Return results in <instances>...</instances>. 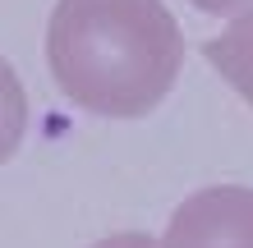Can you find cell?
<instances>
[{"label": "cell", "instance_id": "1", "mask_svg": "<svg viewBox=\"0 0 253 248\" xmlns=\"http://www.w3.org/2000/svg\"><path fill=\"white\" fill-rule=\"evenodd\" d=\"M46 65L87 115L138 120L180 78L184 37L161 0H55Z\"/></svg>", "mask_w": 253, "mask_h": 248}, {"label": "cell", "instance_id": "2", "mask_svg": "<svg viewBox=\"0 0 253 248\" xmlns=\"http://www.w3.org/2000/svg\"><path fill=\"white\" fill-rule=\"evenodd\" d=\"M161 248H253V188L212 184L175 207Z\"/></svg>", "mask_w": 253, "mask_h": 248}, {"label": "cell", "instance_id": "3", "mask_svg": "<svg viewBox=\"0 0 253 248\" xmlns=\"http://www.w3.org/2000/svg\"><path fill=\"white\" fill-rule=\"evenodd\" d=\"M203 55H207V65L253 106V9L240 14V19H235L226 33H216L212 41H203Z\"/></svg>", "mask_w": 253, "mask_h": 248}, {"label": "cell", "instance_id": "4", "mask_svg": "<svg viewBox=\"0 0 253 248\" xmlns=\"http://www.w3.org/2000/svg\"><path fill=\"white\" fill-rule=\"evenodd\" d=\"M23 129H28V97H23V83L14 74V65L0 55V166L19 152Z\"/></svg>", "mask_w": 253, "mask_h": 248}, {"label": "cell", "instance_id": "5", "mask_svg": "<svg viewBox=\"0 0 253 248\" xmlns=\"http://www.w3.org/2000/svg\"><path fill=\"white\" fill-rule=\"evenodd\" d=\"M92 248H161L152 235H143V230H125V235H106V239H97Z\"/></svg>", "mask_w": 253, "mask_h": 248}, {"label": "cell", "instance_id": "6", "mask_svg": "<svg viewBox=\"0 0 253 248\" xmlns=\"http://www.w3.org/2000/svg\"><path fill=\"white\" fill-rule=\"evenodd\" d=\"M189 5H198L203 14H226V19H230V14H240V9H249L253 0H189Z\"/></svg>", "mask_w": 253, "mask_h": 248}]
</instances>
